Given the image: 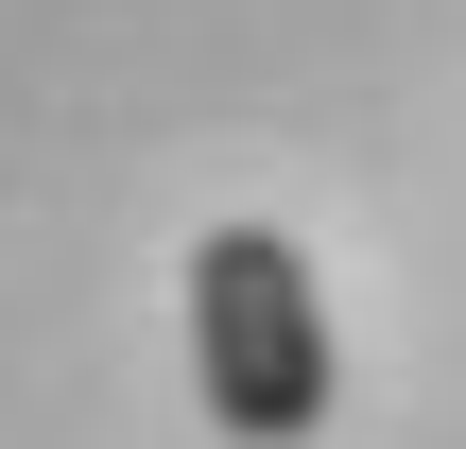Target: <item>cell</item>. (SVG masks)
Instances as JSON below:
<instances>
[{"label": "cell", "instance_id": "cell-1", "mask_svg": "<svg viewBox=\"0 0 466 449\" xmlns=\"http://www.w3.org/2000/svg\"><path fill=\"white\" fill-rule=\"evenodd\" d=\"M190 381L242 449H311L329 433V311H311V260L277 225H208L190 242Z\"/></svg>", "mask_w": 466, "mask_h": 449}]
</instances>
